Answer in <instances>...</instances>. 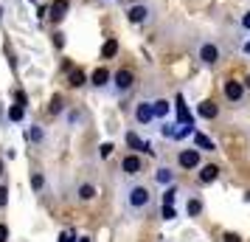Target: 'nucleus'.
I'll use <instances>...</instances> for the list:
<instances>
[{
	"instance_id": "1",
	"label": "nucleus",
	"mask_w": 250,
	"mask_h": 242,
	"mask_svg": "<svg viewBox=\"0 0 250 242\" xmlns=\"http://www.w3.org/2000/svg\"><path fill=\"white\" fill-rule=\"evenodd\" d=\"M121 200H124V208L129 214H144L152 206V189L146 183H129V186H124Z\"/></svg>"
},
{
	"instance_id": "2",
	"label": "nucleus",
	"mask_w": 250,
	"mask_h": 242,
	"mask_svg": "<svg viewBox=\"0 0 250 242\" xmlns=\"http://www.w3.org/2000/svg\"><path fill=\"white\" fill-rule=\"evenodd\" d=\"M197 59L203 62L205 68H216L219 59H222V48L216 45V43H211V40H205V43L197 45Z\"/></svg>"
},
{
	"instance_id": "3",
	"label": "nucleus",
	"mask_w": 250,
	"mask_h": 242,
	"mask_svg": "<svg viewBox=\"0 0 250 242\" xmlns=\"http://www.w3.org/2000/svg\"><path fill=\"white\" fill-rule=\"evenodd\" d=\"M110 82H113V93L115 96H124V93H129L132 88H135V73H132L129 68H118Z\"/></svg>"
},
{
	"instance_id": "4",
	"label": "nucleus",
	"mask_w": 250,
	"mask_h": 242,
	"mask_svg": "<svg viewBox=\"0 0 250 242\" xmlns=\"http://www.w3.org/2000/svg\"><path fill=\"white\" fill-rule=\"evenodd\" d=\"M152 14H155V9H152L149 3L141 0V3H132V6L126 9V20H129L132 25H144V23L152 20Z\"/></svg>"
},
{
	"instance_id": "5",
	"label": "nucleus",
	"mask_w": 250,
	"mask_h": 242,
	"mask_svg": "<svg viewBox=\"0 0 250 242\" xmlns=\"http://www.w3.org/2000/svg\"><path fill=\"white\" fill-rule=\"evenodd\" d=\"M222 93H225L228 102L239 104L242 99H245V82H239V79H225V82H222Z\"/></svg>"
},
{
	"instance_id": "6",
	"label": "nucleus",
	"mask_w": 250,
	"mask_h": 242,
	"mask_svg": "<svg viewBox=\"0 0 250 242\" xmlns=\"http://www.w3.org/2000/svg\"><path fill=\"white\" fill-rule=\"evenodd\" d=\"M141 169H144V161L138 158L135 152H132V155H126L124 161H121V172H124L126 177H135V175H141Z\"/></svg>"
},
{
	"instance_id": "7",
	"label": "nucleus",
	"mask_w": 250,
	"mask_h": 242,
	"mask_svg": "<svg viewBox=\"0 0 250 242\" xmlns=\"http://www.w3.org/2000/svg\"><path fill=\"white\" fill-rule=\"evenodd\" d=\"M135 121L138 124H152L155 121V113H152V102H138L135 104Z\"/></svg>"
},
{
	"instance_id": "8",
	"label": "nucleus",
	"mask_w": 250,
	"mask_h": 242,
	"mask_svg": "<svg viewBox=\"0 0 250 242\" xmlns=\"http://www.w3.org/2000/svg\"><path fill=\"white\" fill-rule=\"evenodd\" d=\"M177 163H180L183 169H197L200 166V150H180Z\"/></svg>"
},
{
	"instance_id": "9",
	"label": "nucleus",
	"mask_w": 250,
	"mask_h": 242,
	"mask_svg": "<svg viewBox=\"0 0 250 242\" xmlns=\"http://www.w3.org/2000/svg\"><path fill=\"white\" fill-rule=\"evenodd\" d=\"M68 12H70V0H54L51 6H48V14H51V20H65L68 17Z\"/></svg>"
},
{
	"instance_id": "10",
	"label": "nucleus",
	"mask_w": 250,
	"mask_h": 242,
	"mask_svg": "<svg viewBox=\"0 0 250 242\" xmlns=\"http://www.w3.org/2000/svg\"><path fill=\"white\" fill-rule=\"evenodd\" d=\"M110 79H113V73H110V70L104 68H96L93 70V76H90V85L93 88H99V90H104V88H107V85H110Z\"/></svg>"
},
{
	"instance_id": "11",
	"label": "nucleus",
	"mask_w": 250,
	"mask_h": 242,
	"mask_svg": "<svg viewBox=\"0 0 250 242\" xmlns=\"http://www.w3.org/2000/svg\"><path fill=\"white\" fill-rule=\"evenodd\" d=\"M197 115L211 121V118H216V115H219V107H216L211 99H208V102H200V104H197Z\"/></svg>"
},
{
	"instance_id": "12",
	"label": "nucleus",
	"mask_w": 250,
	"mask_h": 242,
	"mask_svg": "<svg viewBox=\"0 0 250 242\" xmlns=\"http://www.w3.org/2000/svg\"><path fill=\"white\" fill-rule=\"evenodd\" d=\"M155 183L158 186H171L174 183V172H171V166H158V169H155Z\"/></svg>"
},
{
	"instance_id": "13",
	"label": "nucleus",
	"mask_w": 250,
	"mask_h": 242,
	"mask_svg": "<svg viewBox=\"0 0 250 242\" xmlns=\"http://www.w3.org/2000/svg\"><path fill=\"white\" fill-rule=\"evenodd\" d=\"M216 177H219V166H214V163L200 166V183H214Z\"/></svg>"
},
{
	"instance_id": "14",
	"label": "nucleus",
	"mask_w": 250,
	"mask_h": 242,
	"mask_svg": "<svg viewBox=\"0 0 250 242\" xmlns=\"http://www.w3.org/2000/svg\"><path fill=\"white\" fill-rule=\"evenodd\" d=\"M126 147H129V150H135V152H152V147H149L146 141H141V138H138V135L132 132V130L126 132Z\"/></svg>"
},
{
	"instance_id": "15",
	"label": "nucleus",
	"mask_w": 250,
	"mask_h": 242,
	"mask_svg": "<svg viewBox=\"0 0 250 242\" xmlns=\"http://www.w3.org/2000/svg\"><path fill=\"white\" fill-rule=\"evenodd\" d=\"M194 147L200 152H214L216 150V144L208 138V135H203V132H194Z\"/></svg>"
},
{
	"instance_id": "16",
	"label": "nucleus",
	"mask_w": 250,
	"mask_h": 242,
	"mask_svg": "<svg viewBox=\"0 0 250 242\" xmlns=\"http://www.w3.org/2000/svg\"><path fill=\"white\" fill-rule=\"evenodd\" d=\"M93 197H96V186L93 183H82L79 189H76V200H79V203H90Z\"/></svg>"
},
{
	"instance_id": "17",
	"label": "nucleus",
	"mask_w": 250,
	"mask_h": 242,
	"mask_svg": "<svg viewBox=\"0 0 250 242\" xmlns=\"http://www.w3.org/2000/svg\"><path fill=\"white\" fill-rule=\"evenodd\" d=\"M186 214H188V217H200V214H203V200H200V197H188Z\"/></svg>"
},
{
	"instance_id": "18",
	"label": "nucleus",
	"mask_w": 250,
	"mask_h": 242,
	"mask_svg": "<svg viewBox=\"0 0 250 242\" xmlns=\"http://www.w3.org/2000/svg\"><path fill=\"white\" fill-rule=\"evenodd\" d=\"M171 110V104L166 102V99H158V102H152V113H155V118H166Z\"/></svg>"
},
{
	"instance_id": "19",
	"label": "nucleus",
	"mask_w": 250,
	"mask_h": 242,
	"mask_svg": "<svg viewBox=\"0 0 250 242\" xmlns=\"http://www.w3.org/2000/svg\"><path fill=\"white\" fill-rule=\"evenodd\" d=\"M115 54H118V40H115V37H110V40L104 43V48H102V59H113Z\"/></svg>"
},
{
	"instance_id": "20",
	"label": "nucleus",
	"mask_w": 250,
	"mask_h": 242,
	"mask_svg": "<svg viewBox=\"0 0 250 242\" xmlns=\"http://www.w3.org/2000/svg\"><path fill=\"white\" fill-rule=\"evenodd\" d=\"M87 82V76H84V70H70V79H68V85L70 88H82Z\"/></svg>"
},
{
	"instance_id": "21",
	"label": "nucleus",
	"mask_w": 250,
	"mask_h": 242,
	"mask_svg": "<svg viewBox=\"0 0 250 242\" xmlns=\"http://www.w3.org/2000/svg\"><path fill=\"white\" fill-rule=\"evenodd\" d=\"M23 115H25V104H12L9 118H12V121H23Z\"/></svg>"
},
{
	"instance_id": "22",
	"label": "nucleus",
	"mask_w": 250,
	"mask_h": 242,
	"mask_svg": "<svg viewBox=\"0 0 250 242\" xmlns=\"http://www.w3.org/2000/svg\"><path fill=\"white\" fill-rule=\"evenodd\" d=\"M28 138L34 141V144H42V141H45V132H42V127H40V124H31V132H28Z\"/></svg>"
},
{
	"instance_id": "23",
	"label": "nucleus",
	"mask_w": 250,
	"mask_h": 242,
	"mask_svg": "<svg viewBox=\"0 0 250 242\" xmlns=\"http://www.w3.org/2000/svg\"><path fill=\"white\" fill-rule=\"evenodd\" d=\"M42 186H45V177L40 172H34L31 175V189H34V192H42Z\"/></svg>"
},
{
	"instance_id": "24",
	"label": "nucleus",
	"mask_w": 250,
	"mask_h": 242,
	"mask_svg": "<svg viewBox=\"0 0 250 242\" xmlns=\"http://www.w3.org/2000/svg\"><path fill=\"white\" fill-rule=\"evenodd\" d=\"M174 197H177V189L169 186V189H166V195H163V206H174Z\"/></svg>"
},
{
	"instance_id": "25",
	"label": "nucleus",
	"mask_w": 250,
	"mask_h": 242,
	"mask_svg": "<svg viewBox=\"0 0 250 242\" xmlns=\"http://www.w3.org/2000/svg\"><path fill=\"white\" fill-rule=\"evenodd\" d=\"M6 203H9V189L0 183V208H6Z\"/></svg>"
},
{
	"instance_id": "26",
	"label": "nucleus",
	"mask_w": 250,
	"mask_h": 242,
	"mask_svg": "<svg viewBox=\"0 0 250 242\" xmlns=\"http://www.w3.org/2000/svg\"><path fill=\"white\" fill-rule=\"evenodd\" d=\"M160 214H163V220H174V217H177L174 206H163V211H160Z\"/></svg>"
},
{
	"instance_id": "27",
	"label": "nucleus",
	"mask_w": 250,
	"mask_h": 242,
	"mask_svg": "<svg viewBox=\"0 0 250 242\" xmlns=\"http://www.w3.org/2000/svg\"><path fill=\"white\" fill-rule=\"evenodd\" d=\"M99 150H102V152H99L102 158H110V155H113V150H115V147H113V144H102Z\"/></svg>"
},
{
	"instance_id": "28",
	"label": "nucleus",
	"mask_w": 250,
	"mask_h": 242,
	"mask_svg": "<svg viewBox=\"0 0 250 242\" xmlns=\"http://www.w3.org/2000/svg\"><path fill=\"white\" fill-rule=\"evenodd\" d=\"M51 113H62V99L54 96V102H51Z\"/></svg>"
},
{
	"instance_id": "29",
	"label": "nucleus",
	"mask_w": 250,
	"mask_h": 242,
	"mask_svg": "<svg viewBox=\"0 0 250 242\" xmlns=\"http://www.w3.org/2000/svg\"><path fill=\"white\" fill-rule=\"evenodd\" d=\"M59 242H76L73 231H62V234H59Z\"/></svg>"
},
{
	"instance_id": "30",
	"label": "nucleus",
	"mask_w": 250,
	"mask_h": 242,
	"mask_svg": "<svg viewBox=\"0 0 250 242\" xmlns=\"http://www.w3.org/2000/svg\"><path fill=\"white\" fill-rule=\"evenodd\" d=\"M0 242H9V225L0 222Z\"/></svg>"
},
{
	"instance_id": "31",
	"label": "nucleus",
	"mask_w": 250,
	"mask_h": 242,
	"mask_svg": "<svg viewBox=\"0 0 250 242\" xmlns=\"http://www.w3.org/2000/svg\"><path fill=\"white\" fill-rule=\"evenodd\" d=\"M14 99H17V104H25V102H28L23 90H14Z\"/></svg>"
},
{
	"instance_id": "32",
	"label": "nucleus",
	"mask_w": 250,
	"mask_h": 242,
	"mask_svg": "<svg viewBox=\"0 0 250 242\" xmlns=\"http://www.w3.org/2000/svg\"><path fill=\"white\" fill-rule=\"evenodd\" d=\"M242 28H248V31H250V12L242 17Z\"/></svg>"
},
{
	"instance_id": "33",
	"label": "nucleus",
	"mask_w": 250,
	"mask_h": 242,
	"mask_svg": "<svg viewBox=\"0 0 250 242\" xmlns=\"http://www.w3.org/2000/svg\"><path fill=\"white\" fill-rule=\"evenodd\" d=\"M54 45H57V48H62V34H59V31L54 34Z\"/></svg>"
},
{
	"instance_id": "34",
	"label": "nucleus",
	"mask_w": 250,
	"mask_h": 242,
	"mask_svg": "<svg viewBox=\"0 0 250 242\" xmlns=\"http://www.w3.org/2000/svg\"><path fill=\"white\" fill-rule=\"evenodd\" d=\"M225 242H242V240H239L236 234H225Z\"/></svg>"
},
{
	"instance_id": "35",
	"label": "nucleus",
	"mask_w": 250,
	"mask_h": 242,
	"mask_svg": "<svg viewBox=\"0 0 250 242\" xmlns=\"http://www.w3.org/2000/svg\"><path fill=\"white\" fill-rule=\"evenodd\" d=\"M245 90H250V73H248V79H245Z\"/></svg>"
},
{
	"instance_id": "36",
	"label": "nucleus",
	"mask_w": 250,
	"mask_h": 242,
	"mask_svg": "<svg viewBox=\"0 0 250 242\" xmlns=\"http://www.w3.org/2000/svg\"><path fill=\"white\" fill-rule=\"evenodd\" d=\"M79 242H90V237H82V240Z\"/></svg>"
},
{
	"instance_id": "37",
	"label": "nucleus",
	"mask_w": 250,
	"mask_h": 242,
	"mask_svg": "<svg viewBox=\"0 0 250 242\" xmlns=\"http://www.w3.org/2000/svg\"><path fill=\"white\" fill-rule=\"evenodd\" d=\"M126 3H129V6H132V3H141V0H126Z\"/></svg>"
},
{
	"instance_id": "38",
	"label": "nucleus",
	"mask_w": 250,
	"mask_h": 242,
	"mask_svg": "<svg viewBox=\"0 0 250 242\" xmlns=\"http://www.w3.org/2000/svg\"><path fill=\"white\" fill-rule=\"evenodd\" d=\"M245 51H248V54H250V43H248V45H245Z\"/></svg>"
},
{
	"instance_id": "39",
	"label": "nucleus",
	"mask_w": 250,
	"mask_h": 242,
	"mask_svg": "<svg viewBox=\"0 0 250 242\" xmlns=\"http://www.w3.org/2000/svg\"><path fill=\"white\" fill-rule=\"evenodd\" d=\"M0 20H3V6H0Z\"/></svg>"
},
{
	"instance_id": "40",
	"label": "nucleus",
	"mask_w": 250,
	"mask_h": 242,
	"mask_svg": "<svg viewBox=\"0 0 250 242\" xmlns=\"http://www.w3.org/2000/svg\"><path fill=\"white\" fill-rule=\"evenodd\" d=\"M0 175H3V161H0Z\"/></svg>"
},
{
	"instance_id": "41",
	"label": "nucleus",
	"mask_w": 250,
	"mask_h": 242,
	"mask_svg": "<svg viewBox=\"0 0 250 242\" xmlns=\"http://www.w3.org/2000/svg\"><path fill=\"white\" fill-rule=\"evenodd\" d=\"M248 203H250V192H248Z\"/></svg>"
},
{
	"instance_id": "42",
	"label": "nucleus",
	"mask_w": 250,
	"mask_h": 242,
	"mask_svg": "<svg viewBox=\"0 0 250 242\" xmlns=\"http://www.w3.org/2000/svg\"><path fill=\"white\" fill-rule=\"evenodd\" d=\"M31 3H37V0H31Z\"/></svg>"
}]
</instances>
